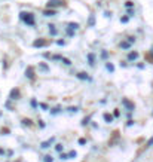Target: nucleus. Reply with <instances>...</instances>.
I'll use <instances>...</instances> for the list:
<instances>
[{"mask_svg": "<svg viewBox=\"0 0 153 162\" xmlns=\"http://www.w3.org/2000/svg\"><path fill=\"white\" fill-rule=\"evenodd\" d=\"M21 18L27 25H34V15L30 12H21Z\"/></svg>", "mask_w": 153, "mask_h": 162, "instance_id": "f257e3e1", "label": "nucleus"}, {"mask_svg": "<svg viewBox=\"0 0 153 162\" xmlns=\"http://www.w3.org/2000/svg\"><path fill=\"white\" fill-rule=\"evenodd\" d=\"M57 6H64V0H49L48 8H57Z\"/></svg>", "mask_w": 153, "mask_h": 162, "instance_id": "f03ea898", "label": "nucleus"}, {"mask_svg": "<svg viewBox=\"0 0 153 162\" xmlns=\"http://www.w3.org/2000/svg\"><path fill=\"white\" fill-rule=\"evenodd\" d=\"M46 45V40H43V39H40V40H36L34 43H33V46L34 48H42Z\"/></svg>", "mask_w": 153, "mask_h": 162, "instance_id": "7ed1b4c3", "label": "nucleus"}, {"mask_svg": "<svg viewBox=\"0 0 153 162\" xmlns=\"http://www.w3.org/2000/svg\"><path fill=\"white\" fill-rule=\"evenodd\" d=\"M122 104L125 106V107H126L130 112H131V110H134V104H132V103H130L128 100H122Z\"/></svg>", "mask_w": 153, "mask_h": 162, "instance_id": "20e7f679", "label": "nucleus"}, {"mask_svg": "<svg viewBox=\"0 0 153 162\" xmlns=\"http://www.w3.org/2000/svg\"><path fill=\"white\" fill-rule=\"evenodd\" d=\"M25 76H28V79H33V77H34V71H33V69H31V67H28V69H27V71H25Z\"/></svg>", "mask_w": 153, "mask_h": 162, "instance_id": "39448f33", "label": "nucleus"}, {"mask_svg": "<svg viewBox=\"0 0 153 162\" xmlns=\"http://www.w3.org/2000/svg\"><path fill=\"white\" fill-rule=\"evenodd\" d=\"M18 97H20V91H18V89H12L11 91V98L12 100H16Z\"/></svg>", "mask_w": 153, "mask_h": 162, "instance_id": "423d86ee", "label": "nucleus"}, {"mask_svg": "<svg viewBox=\"0 0 153 162\" xmlns=\"http://www.w3.org/2000/svg\"><path fill=\"white\" fill-rule=\"evenodd\" d=\"M138 58V52H130V55H128V59L132 61V59H137Z\"/></svg>", "mask_w": 153, "mask_h": 162, "instance_id": "0eeeda50", "label": "nucleus"}, {"mask_svg": "<svg viewBox=\"0 0 153 162\" xmlns=\"http://www.w3.org/2000/svg\"><path fill=\"white\" fill-rule=\"evenodd\" d=\"M48 27H49V33H51V34H52V36L57 34V28H55V25H52V24H51V25H48Z\"/></svg>", "mask_w": 153, "mask_h": 162, "instance_id": "6e6552de", "label": "nucleus"}, {"mask_svg": "<svg viewBox=\"0 0 153 162\" xmlns=\"http://www.w3.org/2000/svg\"><path fill=\"white\" fill-rule=\"evenodd\" d=\"M55 13H57V12L54 11V9H51V11H45V12H43V15H45V16H54Z\"/></svg>", "mask_w": 153, "mask_h": 162, "instance_id": "1a4fd4ad", "label": "nucleus"}, {"mask_svg": "<svg viewBox=\"0 0 153 162\" xmlns=\"http://www.w3.org/2000/svg\"><path fill=\"white\" fill-rule=\"evenodd\" d=\"M104 121H106L107 124H110V122L113 121V116L109 115V113H104Z\"/></svg>", "mask_w": 153, "mask_h": 162, "instance_id": "9d476101", "label": "nucleus"}, {"mask_svg": "<svg viewBox=\"0 0 153 162\" xmlns=\"http://www.w3.org/2000/svg\"><path fill=\"white\" fill-rule=\"evenodd\" d=\"M120 48H123V49H130L131 43L130 42H120Z\"/></svg>", "mask_w": 153, "mask_h": 162, "instance_id": "9b49d317", "label": "nucleus"}, {"mask_svg": "<svg viewBox=\"0 0 153 162\" xmlns=\"http://www.w3.org/2000/svg\"><path fill=\"white\" fill-rule=\"evenodd\" d=\"M77 77H79V79H82V81H85V79H89L86 73H77Z\"/></svg>", "mask_w": 153, "mask_h": 162, "instance_id": "f8f14e48", "label": "nucleus"}, {"mask_svg": "<svg viewBox=\"0 0 153 162\" xmlns=\"http://www.w3.org/2000/svg\"><path fill=\"white\" fill-rule=\"evenodd\" d=\"M69 27H70L71 30H77V28H79V24L77 23H70L69 24Z\"/></svg>", "mask_w": 153, "mask_h": 162, "instance_id": "ddd939ff", "label": "nucleus"}, {"mask_svg": "<svg viewBox=\"0 0 153 162\" xmlns=\"http://www.w3.org/2000/svg\"><path fill=\"white\" fill-rule=\"evenodd\" d=\"M51 141H54V139H51L49 141H45V143H42V147L43 149H46V147H49V144H51Z\"/></svg>", "mask_w": 153, "mask_h": 162, "instance_id": "4468645a", "label": "nucleus"}, {"mask_svg": "<svg viewBox=\"0 0 153 162\" xmlns=\"http://www.w3.org/2000/svg\"><path fill=\"white\" fill-rule=\"evenodd\" d=\"M88 59H89V64L94 66V55L92 54H88Z\"/></svg>", "mask_w": 153, "mask_h": 162, "instance_id": "2eb2a0df", "label": "nucleus"}, {"mask_svg": "<svg viewBox=\"0 0 153 162\" xmlns=\"http://www.w3.org/2000/svg\"><path fill=\"white\" fill-rule=\"evenodd\" d=\"M61 61H62V63H64L66 66H70V64H71V61H70V59H69V58H62Z\"/></svg>", "mask_w": 153, "mask_h": 162, "instance_id": "dca6fc26", "label": "nucleus"}, {"mask_svg": "<svg viewBox=\"0 0 153 162\" xmlns=\"http://www.w3.org/2000/svg\"><path fill=\"white\" fill-rule=\"evenodd\" d=\"M45 162H54V158L51 155H48V156H45Z\"/></svg>", "mask_w": 153, "mask_h": 162, "instance_id": "f3484780", "label": "nucleus"}, {"mask_svg": "<svg viewBox=\"0 0 153 162\" xmlns=\"http://www.w3.org/2000/svg\"><path fill=\"white\" fill-rule=\"evenodd\" d=\"M125 6H126V8H132V6H134V2H131V0L125 2Z\"/></svg>", "mask_w": 153, "mask_h": 162, "instance_id": "a211bd4d", "label": "nucleus"}, {"mask_svg": "<svg viewBox=\"0 0 153 162\" xmlns=\"http://www.w3.org/2000/svg\"><path fill=\"white\" fill-rule=\"evenodd\" d=\"M23 122H24V125H31V121L30 119H24Z\"/></svg>", "mask_w": 153, "mask_h": 162, "instance_id": "6ab92c4d", "label": "nucleus"}, {"mask_svg": "<svg viewBox=\"0 0 153 162\" xmlns=\"http://www.w3.org/2000/svg\"><path fill=\"white\" fill-rule=\"evenodd\" d=\"M76 155H77L76 152H70V153H69V158H76Z\"/></svg>", "mask_w": 153, "mask_h": 162, "instance_id": "aec40b11", "label": "nucleus"}, {"mask_svg": "<svg viewBox=\"0 0 153 162\" xmlns=\"http://www.w3.org/2000/svg\"><path fill=\"white\" fill-rule=\"evenodd\" d=\"M128 42H130V43H134V42H135V37H132V36L128 37Z\"/></svg>", "mask_w": 153, "mask_h": 162, "instance_id": "412c9836", "label": "nucleus"}, {"mask_svg": "<svg viewBox=\"0 0 153 162\" xmlns=\"http://www.w3.org/2000/svg\"><path fill=\"white\" fill-rule=\"evenodd\" d=\"M107 69L110 70V71H113V70H115V67H113V66H112V64L109 63V64H107Z\"/></svg>", "mask_w": 153, "mask_h": 162, "instance_id": "4be33fe9", "label": "nucleus"}, {"mask_svg": "<svg viewBox=\"0 0 153 162\" xmlns=\"http://www.w3.org/2000/svg\"><path fill=\"white\" fill-rule=\"evenodd\" d=\"M120 23H128V16H123V18H120Z\"/></svg>", "mask_w": 153, "mask_h": 162, "instance_id": "5701e85b", "label": "nucleus"}, {"mask_svg": "<svg viewBox=\"0 0 153 162\" xmlns=\"http://www.w3.org/2000/svg\"><path fill=\"white\" fill-rule=\"evenodd\" d=\"M62 149H64V147H62V144H57V150H58V152H61Z\"/></svg>", "mask_w": 153, "mask_h": 162, "instance_id": "b1692460", "label": "nucleus"}, {"mask_svg": "<svg viewBox=\"0 0 153 162\" xmlns=\"http://www.w3.org/2000/svg\"><path fill=\"white\" fill-rule=\"evenodd\" d=\"M152 144H153V139H150V140H149V143H147V147H150Z\"/></svg>", "mask_w": 153, "mask_h": 162, "instance_id": "393cba45", "label": "nucleus"}, {"mask_svg": "<svg viewBox=\"0 0 153 162\" xmlns=\"http://www.w3.org/2000/svg\"><path fill=\"white\" fill-rule=\"evenodd\" d=\"M85 143H86V140H85V139H80V140H79V144H85Z\"/></svg>", "mask_w": 153, "mask_h": 162, "instance_id": "a878e982", "label": "nucleus"}, {"mask_svg": "<svg viewBox=\"0 0 153 162\" xmlns=\"http://www.w3.org/2000/svg\"><path fill=\"white\" fill-rule=\"evenodd\" d=\"M152 115H153V113H152Z\"/></svg>", "mask_w": 153, "mask_h": 162, "instance_id": "bb28decb", "label": "nucleus"}]
</instances>
